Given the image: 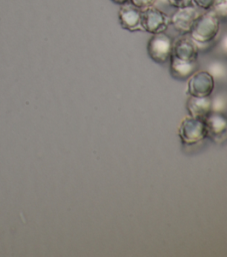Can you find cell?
<instances>
[{
	"label": "cell",
	"mask_w": 227,
	"mask_h": 257,
	"mask_svg": "<svg viewBox=\"0 0 227 257\" xmlns=\"http://www.w3.org/2000/svg\"><path fill=\"white\" fill-rule=\"evenodd\" d=\"M220 20L212 10L199 14L189 32L191 40L197 46L206 45L213 41L220 30Z\"/></svg>",
	"instance_id": "2"
},
{
	"label": "cell",
	"mask_w": 227,
	"mask_h": 257,
	"mask_svg": "<svg viewBox=\"0 0 227 257\" xmlns=\"http://www.w3.org/2000/svg\"><path fill=\"white\" fill-rule=\"evenodd\" d=\"M180 137L184 144L194 145L207 137L204 119L193 116L186 117L180 125Z\"/></svg>",
	"instance_id": "5"
},
{
	"label": "cell",
	"mask_w": 227,
	"mask_h": 257,
	"mask_svg": "<svg viewBox=\"0 0 227 257\" xmlns=\"http://www.w3.org/2000/svg\"><path fill=\"white\" fill-rule=\"evenodd\" d=\"M167 4H169L172 7L180 8L188 5H193L192 0H164Z\"/></svg>",
	"instance_id": "13"
},
{
	"label": "cell",
	"mask_w": 227,
	"mask_h": 257,
	"mask_svg": "<svg viewBox=\"0 0 227 257\" xmlns=\"http://www.w3.org/2000/svg\"><path fill=\"white\" fill-rule=\"evenodd\" d=\"M111 1L115 4H118V5H122V4H125V3L129 2V0H111Z\"/></svg>",
	"instance_id": "14"
},
{
	"label": "cell",
	"mask_w": 227,
	"mask_h": 257,
	"mask_svg": "<svg viewBox=\"0 0 227 257\" xmlns=\"http://www.w3.org/2000/svg\"><path fill=\"white\" fill-rule=\"evenodd\" d=\"M199 14L200 13L193 5L180 7L170 17V24H172L174 29L179 33L187 34L190 32Z\"/></svg>",
	"instance_id": "6"
},
{
	"label": "cell",
	"mask_w": 227,
	"mask_h": 257,
	"mask_svg": "<svg viewBox=\"0 0 227 257\" xmlns=\"http://www.w3.org/2000/svg\"><path fill=\"white\" fill-rule=\"evenodd\" d=\"M197 57L198 46L191 38L181 37L173 42L169 60L171 61V71L174 76L179 78L189 76L195 68Z\"/></svg>",
	"instance_id": "1"
},
{
	"label": "cell",
	"mask_w": 227,
	"mask_h": 257,
	"mask_svg": "<svg viewBox=\"0 0 227 257\" xmlns=\"http://www.w3.org/2000/svg\"><path fill=\"white\" fill-rule=\"evenodd\" d=\"M156 1L157 0H129V2L131 4H133L134 6L140 8V9H144L149 6H153Z\"/></svg>",
	"instance_id": "12"
},
{
	"label": "cell",
	"mask_w": 227,
	"mask_h": 257,
	"mask_svg": "<svg viewBox=\"0 0 227 257\" xmlns=\"http://www.w3.org/2000/svg\"><path fill=\"white\" fill-rule=\"evenodd\" d=\"M170 24V17L154 6L142 9L141 25L142 30L151 34L165 32Z\"/></svg>",
	"instance_id": "3"
},
{
	"label": "cell",
	"mask_w": 227,
	"mask_h": 257,
	"mask_svg": "<svg viewBox=\"0 0 227 257\" xmlns=\"http://www.w3.org/2000/svg\"><path fill=\"white\" fill-rule=\"evenodd\" d=\"M173 47L172 38L164 32L153 34L148 41L149 56L158 63H165L170 59Z\"/></svg>",
	"instance_id": "4"
},
{
	"label": "cell",
	"mask_w": 227,
	"mask_h": 257,
	"mask_svg": "<svg viewBox=\"0 0 227 257\" xmlns=\"http://www.w3.org/2000/svg\"><path fill=\"white\" fill-rule=\"evenodd\" d=\"M214 89L213 76L206 71L195 72L188 82V92L191 96H209Z\"/></svg>",
	"instance_id": "8"
},
{
	"label": "cell",
	"mask_w": 227,
	"mask_h": 257,
	"mask_svg": "<svg viewBox=\"0 0 227 257\" xmlns=\"http://www.w3.org/2000/svg\"><path fill=\"white\" fill-rule=\"evenodd\" d=\"M141 16L142 9L134 6L130 2L120 5L118 11V20L123 29L131 32L141 31Z\"/></svg>",
	"instance_id": "7"
},
{
	"label": "cell",
	"mask_w": 227,
	"mask_h": 257,
	"mask_svg": "<svg viewBox=\"0 0 227 257\" xmlns=\"http://www.w3.org/2000/svg\"><path fill=\"white\" fill-rule=\"evenodd\" d=\"M187 108L191 116L200 119H205L207 115L212 111V103L209 96H190V98L187 101Z\"/></svg>",
	"instance_id": "9"
},
{
	"label": "cell",
	"mask_w": 227,
	"mask_h": 257,
	"mask_svg": "<svg viewBox=\"0 0 227 257\" xmlns=\"http://www.w3.org/2000/svg\"><path fill=\"white\" fill-rule=\"evenodd\" d=\"M219 1L220 0H192V2L195 3L198 7L205 9V10L213 9Z\"/></svg>",
	"instance_id": "11"
},
{
	"label": "cell",
	"mask_w": 227,
	"mask_h": 257,
	"mask_svg": "<svg viewBox=\"0 0 227 257\" xmlns=\"http://www.w3.org/2000/svg\"><path fill=\"white\" fill-rule=\"evenodd\" d=\"M207 130V136L212 138L214 141L221 139L226 133V119L225 117L217 112H210L204 119Z\"/></svg>",
	"instance_id": "10"
}]
</instances>
